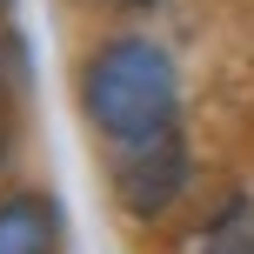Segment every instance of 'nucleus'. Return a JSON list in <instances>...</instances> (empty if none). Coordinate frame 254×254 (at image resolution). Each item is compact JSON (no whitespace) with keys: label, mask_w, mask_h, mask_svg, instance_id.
<instances>
[{"label":"nucleus","mask_w":254,"mask_h":254,"mask_svg":"<svg viewBox=\"0 0 254 254\" xmlns=\"http://www.w3.org/2000/svg\"><path fill=\"white\" fill-rule=\"evenodd\" d=\"M80 107H87L94 134L114 147H140L154 134H174L181 107V74L174 54L147 34H114L80 61Z\"/></svg>","instance_id":"1"},{"label":"nucleus","mask_w":254,"mask_h":254,"mask_svg":"<svg viewBox=\"0 0 254 254\" xmlns=\"http://www.w3.org/2000/svg\"><path fill=\"white\" fill-rule=\"evenodd\" d=\"M188 140L181 134H154L140 147H114V201L134 221H161L167 207L188 194Z\"/></svg>","instance_id":"2"},{"label":"nucleus","mask_w":254,"mask_h":254,"mask_svg":"<svg viewBox=\"0 0 254 254\" xmlns=\"http://www.w3.org/2000/svg\"><path fill=\"white\" fill-rule=\"evenodd\" d=\"M61 248V207L47 194L0 201V254H54Z\"/></svg>","instance_id":"3"},{"label":"nucleus","mask_w":254,"mask_h":254,"mask_svg":"<svg viewBox=\"0 0 254 254\" xmlns=\"http://www.w3.org/2000/svg\"><path fill=\"white\" fill-rule=\"evenodd\" d=\"M27 87H34L27 40H20V27H7V20H0V107H7V101H27Z\"/></svg>","instance_id":"4"},{"label":"nucleus","mask_w":254,"mask_h":254,"mask_svg":"<svg viewBox=\"0 0 254 254\" xmlns=\"http://www.w3.org/2000/svg\"><path fill=\"white\" fill-rule=\"evenodd\" d=\"M207 254H254V221H248V214L221 221V228H214V241H207Z\"/></svg>","instance_id":"5"},{"label":"nucleus","mask_w":254,"mask_h":254,"mask_svg":"<svg viewBox=\"0 0 254 254\" xmlns=\"http://www.w3.org/2000/svg\"><path fill=\"white\" fill-rule=\"evenodd\" d=\"M7 154H13V127H7V114H0V167H7Z\"/></svg>","instance_id":"6"},{"label":"nucleus","mask_w":254,"mask_h":254,"mask_svg":"<svg viewBox=\"0 0 254 254\" xmlns=\"http://www.w3.org/2000/svg\"><path fill=\"white\" fill-rule=\"evenodd\" d=\"M107 7H140V0H107Z\"/></svg>","instance_id":"7"},{"label":"nucleus","mask_w":254,"mask_h":254,"mask_svg":"<svg viewBox=\"0 0 254 254\" xmlns=\"http://www.w3.org/2000/svg\"><path fill=\"white\" fill-rule=\"evenodd\" d=\"M7 7H13V0H0V13H7Z\"/></svg>","instance_id":"8"}]
</instances>
